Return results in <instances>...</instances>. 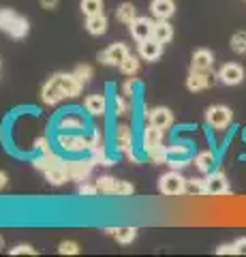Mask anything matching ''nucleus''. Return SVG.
<instances>
[{
	"mask_svg": "<svg viewBox=\"0 0 246 257\" xmlns=\"http://www.w3.org/2000/svg\"><path fill=\"white\" fill-rule=\"evenodd\" d=\"M0 30H5L13 39H24L30 30V24L24 15L11 9H0Z\"/></svg>",
	"mask_w": 246,
	"mask_h": 257,
	"instance_id": "f257e3e1",
	"label": "nucleus"
},
{
	"mask_svg": "<svg viewBox=\"0 0 246 257\" xmlns=\"http://www.w3.org/2000/svg\"><path fill=\"white\" fill-rule=\"evenodd\" d=\"M231 109L227 105H210L205 109V120H208V124L212 128H216V131H223V128L229 126L231 122Z\"/></svg>",
	"mask_w": 246,
	"mask_h": 257,
	"instance_id": "f03ea898",
	"label": "nucleus"
},
{
	"mask_svg": "<svg viewBox=\"0 0 246 257\" xmlns=\"http://www.w3.org/2000/svg\"><path fill=\"white\" fill-rule=\"evenodd\" d=\"M184 180L178 172H167L161 176L158 180V189H161L163 195H182L184 193Z\"/></svg>",
	"mask_w": 246,
	"mask_h": 257,
	"instance_id": "7ed1b4c3",
	"label": "nucleus"
},
{
	"mask_svg": "<svg viewBox=\"0 0 246 257\" xmlns=\"http://www.w3.org/2000/svg\"><path fill=\"white\" fill-rule=\"evenodd\" d=\"M65 96L67 94H65V90H62V86H60L56 75L50 77V82H45L43 90H41V101L45 103V105H58Z\"/></svg>",
	"mask_w": 246,
	"mask_h": 257,
	"instance_id": "20e7f679",
	"label": "nucleus"
},
{
	"mask_svg": "<svg viewBox=\"0 0 246 257\" xmlns=\"http://www.w3.org/2000/svg\"><path fill=\"white\" fill-rule=\"evenodd\" d=\"M126 56H129V47L124 43H114V45H109L105 52L99 54V60L103 64H109V67H120V62Z\"/></svg>",
	"mask_w": 246,
	"mask_h": 257,
	"instance_id": "39448f33",
	"label": "nucleus"
},
{
	"mask_svg": "<svg viewBox=\"0 0 246 257\" xmlns=\"http://www.w3.org/2000/svg\"><path fill=\"white\" fill-rule=\"evenodd\" d=\"M58 146L67 152H82L88 150V140L82 138V135H71V133H58Z\"/></svg>",
	"mask_w": 246,
	"mask_h": 257,
	"instance_id": "423d86ee",
	"label": "nucleus"
},
{
	"mask_svg": "<svg viewBox=\"0 0 246 257\" xmlns=\"http://www.w3.org/2000/svg\"><path fill=\"white\" fill-rule=\"evenodd\" d=\"M212 82H214V77L210 75V71H197V69H193L188 73V77H186V88L190 92H199V90H203V88L212 86Z\"/></svg>",
	"mask_w": 246,
	"mask_h": 257,
	"instance_id": "0eeeda50",
	"label": "nucleus"
},
{
	"mask_svg": "<svg viewBox=\"0 0 246 257\" xmlns=\"http://www.w3.org/2000/svg\"><path fill=\"white\" fill-rule=\"evenodd\" d=\"M97 165L92 161V157L90 159H86V161H69L67 163V170H69V178H73V180H86L88 178V174L92 172V167Z\"/></svg>",
	"mask_w": 246,
	"mask_h": 257,
	"instance_id": "6e6552de",
	"label": "nucleus"
},
{
	"mask_svg": "<svg viewBox=\"0 0 246 257\" xmlns=\"http://www.w3.org/2000/svg\"><path fill=\"white\" fill-rule=\"evenodd\" d=\"M218 79L225 86H235V84H240L244 79V69L240 67V64H235V62H229L218 71Z\"/></svg>",
	"mask_w": 246,
	"mask_h": 257,
	"instance_id": "1a4fd4ad",
	"label": "nucleus"
},
{
	"mask_svg": "<svg viewBox=\"0 0 246 257\" xmlns=\"http://www.w3.org/2000/svg\"><path fill=\"white\" fill-rule=\"evenodd\" d=\"M205 193L208 195H225L229 193V182L225 178V174H210L208 178H205Z\"/></svg>",
	"mask_w": 246,
	"mask_h": 257,
	"instance_id": "9d476101",
	"label": "nucleus"
},
{
	"mask_svg": "<svg viewBox=\"0 0 246 257\" xmlns=\"http://www.w3.org/2000/svg\"><path fill=\"white\" fill-rule=\"evenodd\" d=\"M88 150L92 152V161H94V163L112 165L105 159V146H103V135H101V131H94L92 138H88Z\"/></svg>",
	"mask_w": 246,
	"mask_h": 257,
	"instance_id": "9b49d317",
	"label": "nucleus"
},
{
	"mask_svg": "<svg viewBox=\"0 0 246 257\" xmlns=\"http://www.w3.org/2000/svg\"><path fill=\"white\" fill-rule=\"evenodd\" d=\"M129 26H131L133 39H137V41H146L154 32V22H150L148 18H137L135 22H131Z\"/></svg>",
	"mask_w": 246,
	"mask_h": 257,
	"instance_id": "f8f14e48",
	"label": "nucleus"
},
{
	"mask_svg": "<svg viewBox=\"0 0 246 257\" xmlns=\"http://www.w3.org/2000/svg\"><path fill=\"white\" fill-rule=\"evenodd\" d=\"M161 54H163V43L161 41H156L154 37H150L146 39V41H139V56L144 60H156V58H161Z\"/></svg>",
	"mask_w": 246,
	"mask_h": 257,
	"instance_id": "ddd939ff",
	"label": "nucleus"
},
{
	"mask_svg": "<svg viewBox=\"0 0 246 257\" xmlns=\"http://www.w3.org/2000/svg\"><path fill=\"white\" fill-rule=\"evenodd\" d=\"M56 77H58V82H60L62 90H65L67 96H71V99H73V96H79V92H82L84 84L75 77V73H58Z\"/></svg>",
	"mask_w": 246,
	"mask_h": 257,
	"instance_id": "4468645a",
	"label": "nucleus"
},
{
	"mask_svg": "<svg viewBox=\"0 0 246 257\" xmlns=\"http://www.w3.org/2000/svg\"><path fill=\"white\" fill-rule=\"evenodd\" d=\"M116 144H118V150L124 152V155H129L133 161V152H131V146H133V135H131V128L126 126V124H120L116 128Z\"/></svg>",
	"mask_w": 246,
	"mask_h": 257,
	"instance_id": "2eb2a0df",
	"label": "nucleus"
},
{
	"mask_svg": "<svg viewBox=\"0 0 246 257\" xmlns=\"http://www.w3.org/2000/svg\"><path fill=\"white\" fill-rule=\"evenodd\" d=\"M171 122H173V114L167 107H156L150 111V124H154L158 128H167L171 126Z\"/></svg>",
	"mask_w": 246,
	"mask_h": 257,
	"instance_id": "dca6fc26",
	"label": "nucleus"
},
{
	"mask_svg": "<svg viewBox=\"0 0 246 257\" xmlns=\"http://www.w3.org/2000/svg\"><path fill=\"white\" fill-rule=\"evenodd\" d=\"M167 161H169V165L171 167H182V165H186V157H188V148L186 146H180V144H173V146L167 148Z\"/></svg>",
	"mask_w": 246,
	"mask_h": 257,
	"instance_id": "f3484780",
	"label": "nucleus"
},
{
	"mask_svg": "<svg viewBox=\"0 0 246 257\" xmlns=\"http://www.w3.org/2000/svg\"><path fill=\"white\" fill-rule=\"evenodd\" d=\"M84 105H86V111H90L92 116H103L107 109V101L103 94H90L88 99L84 101Z\"/></svg>",
	"mask_w": 246,
	"mask_h": 257,
	"instance_id": "a211bd4d",
	"label": "nucleus"
},
{
	"mask_svg": "<svg viewBox=\"0 0 246 257\" xmlns=\"http://www.w3.org/2000/svg\"><path fill=\"white\" fill-rule=\"evenodd\" d=\"M150 9H152V13L158 20H169L173 11H176V5H173V0H152Z\"/></svg>",
	"mask_w": 246,
	"mask_h": 257,
	"instance_id": "6ab92c4d",
	"label": "nucleus"
},
{
	"mask_svg": "<svg viewBox=\"0 0 246 257\" xmlns=\"http://www.w3.org/2000/svg\"><path fill=\"white\" fill-rule=\"evenodd\" d=\"M141 142H144V148H152L156 144H163V128H158L154 124H148L144 128V135H141Z\"/></svg>",
	"mask_w": 246,
	"mask_h": 257,
	"instance_id": "aec40b11",
	"label": "nucleus"
},
{
	"mask_svg": "<svg viewBox=\"0 0 246 257\" xmlns=\"http://www.w3.org/2000/svg\"><path fill=\"white\" fill-rule=\"evenodd\" d=\"M45 178L50 180L52 184H56V187H58V184H65V182L69 180V170H67V165L60 161L58 165H54V167H50V170L45 172Z\"/></svg>",
	"mask_w": 246,
	"mask_h": 257,
	"instance_id": "412c9836",
	"label": "nucleus"
},
{
	"mask_svg": "<svg viewBox=\"0 0 246 257\" xmlns=\"http://www.w3.org/2000/svg\"><path fill=\"white\" fill-rule=\"evenodd\" d=\"M214 64V56L210 50H197L193 54V69L197 71H210Z\"/></svg>",
	"mask_w": 246,
	"mask_h": 257,
	"instance_id": "4be33fe9",
	"label": "nucleus"
},
{
	"mask_svg": "<svg viewBox=\"0 0 246 257\" xmlns=\"http://www.w3.org/2000/svg\"><path fill=\"white\" fill-rule=\"evenodd\" d=\"M152 37L156 39V41H161V43H169L171 39H173V28H171V24H169L167 20L154 22V32H152Z\"/></svg>",
	"mask_w": 246,
	"mask_h": 257,
	"instance_id": "5701e85b",
	"label": "nucleus"
},
{
	"mask_svg": "<svg viewBox=\"0 0 246 257\" xmlns=\"http://www.w3.org/2000/svg\"><path fill=\"white\" fill-rule=\"evenodd\" d=\"M86 28H88V32H90V35H94V37L105 35V32H107V18L103 13L90 15L88 22H86Z\"/></svg>",
	"mask_w": 246,
	"mask_h": 257,
	"instance_id": "b1692460",
	"label": "nucleus"
},
{
	"mask_svg": "<svg viewBox=\"0 0 246 257\" xmlns=\"http://www.w3.org/2000/svg\"><path fill=\"white\" fill-rule=\"evenodd\" d=\"M116 18L122 24H131V22L137 20V9H135V5H131V3H122L116 11Z\"/></svg>",
	"mask_w": 246,
	"mask_h": 257,
	"instance_id": "393cba45",
	"label": "nucleus"
},
{
	"mask_svg": "<svg viewBox=\"0 0 246 257\" xmlns=\"http://www.w3.org/2000/svg\"><path fill=\"white\" fill-rule=\"evenodd\" d=\"M184 193H186V195H193V197L203 195V193H205V180L186 178V180H184Z\"/></svg>",
	"mask_w": 246,
	"mask_h": 257,
	"instance_id": "a878e982",
	"label": "nucleus"
},
{
	"mask_svg": "<svg viewBox=\"0 0 246 257\" xmlns=\"http://www.w3.org/2000/svg\"><path fill=\"white\" fill-rule=\"evenodd\" d=\"M212 165H214V155L210 150H203V152H199V155L195 157V167L199 172H210Z\"/></svg>",
	"mask_w": 246,
	"mask_h": 257,
	"instance_id": "bb28decb",
	"label": "nucleus"
},
{
	"mask_svg": "<svg viewBox=\"0 0 246 257\" xmlns=\"http://www.w3.org/2000/svg\"><path fill=\"white\" fill-rule=\"evenodd\" d=\"M148 152V159L152 161V163H156V165H161V163H167V148L165 146H161V144H156V146H152V148H148L146 150Z\"/></svg>",
	"mask_w": 246,
	"mask_h": 257,
	"instance_id": "cd10ccee",
	"label": "nucleus"
},
{
	"mask_svg": "<svg viewBox=\"0 0 246 257\" xmlns=\"http://www.w3.org/2000/svg\"><path fill=\"white\" fill-rule=\"evenodd\" d=\"M58 163H60V159L54 155V152H45L43 157H39V159L35 161V167H37V170H41V172H47L50 167L58 165Z\"/></svg>",
	"mask_w": 246,
	"mask_h": 257,
	"instance_id": "c85d7f7f",
	"label": "nucleus"
},
{
	"mask_svg": "<svg viewBox=\"0 0 246 257\" xmlns=\"http://www.w3.org/2000/svg\"><path fill=\"white\" fill-rule=\"evenodd\" d=\"M79 7H82V13L86 15V18L103 13V0H82Z\"/></svg>",
	"mask_w": 246,
	"mask_h": 257,
	"instance_id": "c756f323",
	"label": "nucleus"
},
{
	"mask_svg": "<svg viewBox=\"0 0 246 257\" xmlns=\"http://www.w3.org/2000/svg\"><path fill=\"white\" fill-rule=\"evenodd\" d=\"M114 238L120 244H131L135 238H137V229L135 227H118V231L114 234Z\"/></svg>",
	"mask_w": 246,
	"mask_h": 257,
	"instance_id": "7c9ffc66",
	"label": "nucleus"
},
{
	"mask_svg": "<svg viewBox=\"0 0 246 257\" xmlns=\"http://www.w3.org/2000/svg\"><path fill=\"white\" fill-rule=\"evenodd\" d=\"M120 71H122L124 75H135V73L139 71V60L135 58V56L129 54V56H126V58L120 62Z\"/></svg>",
	"mask_w": 246,
	"mask_h": 257,
	"instance_id": "2f4dec72",
	"label": "nucleus"
},
{
	"mask_svg": "<svg viewBox=\"0 0 246 257\" xmlns=\"http://www.w3.org/2000/svg\"><path fill=\"white\" fill-rule=\"evenodd\" d=\"M116 180L114 176H101V178L97 180V187L101 193H105V195H114V187H116Z\"/></svg>",
	"mask_w": 246,
	"mask_h": 257,
	"instance_id": "473e14b6",
	"label": "nucleus"
},
{
	"mask_svg": "<svg viewBox=\"0 0 246 257\" xmlns=\"http://www.w3.org/2000/svg\"><path fill=\"white\" fill-rule=\"evenodd\" d=\"M231 50L235 54H246V30L235 32L231 37Z\"/></svg>",
	"mask_w": 246,
	"mask_h": 257,
	"instance_id": "72a5a7b5",
	"label": "nucleus"
},
{
	"mask_svg": "<svg viewBox=\"0 0 246 257\" xmlns=\"http://www.w3.org/2000/svg\"><path fill=\"white\" fill-rule=\"evenodd\" d=\"M73 73H75V77L82 84H88L92 79V67H90V64H79V67H75Z\"/></svg>",
	"mask_w": 246,
	"mask_h": 257,
	"instance_id": "f704fd0d",
	"label": "nucleus"
},
{
	"mask_svg": "<svg viewBox=\"0 0 246 257\" xmlns=\"http://www.w3.org/2000/svg\"><path fill=\"white\" fill-rule=\"evenodd\" d=\"M82 126H84V120L73 114H69L60 120V128H82Z\"/></svg>",
	"mask_w": 246,
	"mask_h": 257,
	"instance_id": "c9c22d12",
	"label": "nucleus"
},
{
	"mask_svg": "<svg viewBox=\"0 0 246 257\" xmlns=\"http://www.w3.org/2000/svg\"><path fill=\"white\" fill-rule=\"evenodd\" d=\"M135 187L126 180H116V187H114V195H133Z\"/></svg>",
	"mask_w": 246,
	"mask_h": 257,
	"instance_id": "e433bc0d",
	"label": "nucleus"
},
{
	"mask_svg": "<svg viewBox=\"0 0 246 257\" xmlns=\"http://www.w3.org/2000/svg\"><path fill=\"white\" fill-rule=\"evenodd\" d=\"M58 253H60V255H77V253H79V244H77V242H73V240L60 242Z\"/></svg>",
	"mask_w": 246,
	"mask_h": 257,
	"instance_id": "4c0bfd02",
	"label": "nucleus"
},
{
	"mask_svg": "<svg viewBox=\"0 0 246 257\" xmlns=\"http://www.w3.org/2000/svg\"><path fill=\"white\" fill-rule=\"evenodd\" d=\"M9 253L11 255H37V248H33L30 244H18V246H13Z\"/></svg>",
	"mask_w": 246,
	"mask_h": 257,
	"instance_id": "58836bf2",
	"label": "nucleus"
},
{
	"mask_svg": "<svg viewBox=\"0 0 246 257\" xmlns=\"http://www.w3.org/2000/svg\"><path fill=\"white\" fill-rule=\"evenodd\" d=\"M77 191H79V195H88V197H92V195H97V193H99V187H97V184L82 182V184L77 187Z\"/></svg>",
	"mask_w": 246,
	"mask_h": 257,
	"instance_id": "ea45409f",
	"label": "nucleus"
},
{
	"mask_svg": "<svg viewBox=\"0 0 246 257\" xmlns=\"http://www.w3.org/2000/svg\"><path fill=\"white\" fill-rule=\"evenodd\" d=\"M114 105H116V114H120V116L129 111V103H126L122 96H116V103H114Z\"/></svg>",
	"mask_w": 246,
	"mask_h": 257,
	"instance_id": "a19ab883",
	"label": "nucleus"
},
{
	"mask_svg": "<svg viewBox=\"0 0 246 257\" xmlns=\"http://www.w3.org/2000/svg\"><path fill=\"white\" fill-rule=\"evenodd\" d=\"M216 253L218 255H237V248H235V244H223L216 248Z\"/></svg>",
	"mask_w": 246,
	"mask_h": 257,
	"instance_id": "79ce46f5",
	"label": "nucleus"
},
{
	"mask_svg": "<svg viewBox=\"0 0 246 257\" xmlns=\"http://www.w3.org/2000/svg\"><path fill=\"white\" fill-rule=\"evenodd\" d=\"M35 148H37V150H41L43 155H45V152H52L50 144H47V140H45V138H39V140L35 142Z\"/></svg>",
	"mask_w": 246,
	"mask_h": 257,
	"instance_id": "37998d69",
	"label": "nucleus"
},
{
	"mask_svg": "<svg viewBox=\"0 0 246 257\" xmlns=\"http://www.w3.org/2000/svg\"><path fill=\"white\" fill-rule=\"evenodd\" d=\"M58 3H60V0H41V7H43V9H47V11H52V9H56V7H58Z\"/></svg>",
	"mask_w": 246,
	"mask_h": 257,
	"instance_id": "c03bdc74",
	"label": "nucleus"
},
{
	"mask_svg": "<svg viewBox=\"0 0 246 257\" xmlns=\"http://www.w3.org/2000/svg\"><path fill=\"white\" fill-rule=\"evenodd\" d=\"M235 248H237V253H240V255H246V238L237 240V242H235Z\"/></svg>",
	"mask_w": 246,
	"mask_h": 257,
	"instance_id": "a18cd8bd",
	"label": "nucleus"
},
{
	"mask_svg": "<svg viewBox=\"0 0 246 257\" xmlns=\"http://www.w3.org/2000/svg\"><path fill=\"white\" fill-rule=\"evenodd\" d=\"M133 86H135V77H131L129 82L124 84V88H122V90H124V94H131V92H133Z\"/></svg>",
	"mask_w": 246,
	"mask_h": 257,
	"instance_id": "49530a36",
	"label": "nucleus"
},
{
	"mask_svg": "<svg viewBox=\"0 0 246 257\" xmlns=\"http://www.w3.org/2000/svg\"><path fill=\"white\" fill-rule=\"evenodd\" d=\"M7 184H9V176H7L5 172H0V189H5Z\"/></svg>",
	"mask_w": 246,
	"mask_h": 257,
	"instance_id": "de8ad7c7",
	"label": "nucleus"
},
{
	"mask_svg": "<svg viewBox=\"0 0 246 257\" xmlns=\"http://www.w3.org/2000/svg\"><path fill=\"white\" fill-rule=\"evenodd\" d=\"M116 231H118V227H107V229H105V234H109V236H114V234H116Z\"/></svg>",
	"mask_w": 246,
	"mask_h": 257,
	"instance_id": "09e8293b",
	"label": "nucleus"
},
{
	"mask_svg": "<svg viewBox=\"0 0 246 257\" xmlns=\"http://www.w3.org/2000/svg\"><path fill=\"white\" fill-rule=\"evenodd\" d=\"M5 246V240H3V236H0V248H3Z\"/></svg>",
	"mask_w": 246,
	"mask_h": 257,
	"instance_id": "8fccbe9b",
	"label": "nucleus"
}]
</instances>
